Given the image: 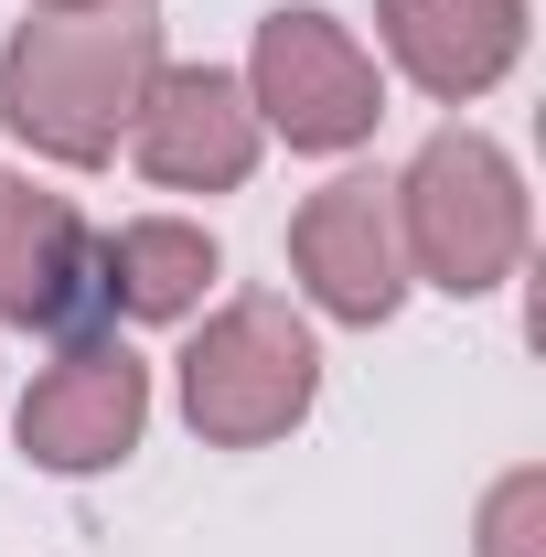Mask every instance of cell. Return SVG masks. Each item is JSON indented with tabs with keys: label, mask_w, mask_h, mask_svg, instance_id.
<instances>
[{
	"label": "cell",
	"mask_w": 546,
	"mask_h": 557,
	"mask_svg": "<svg viewBox=\"0 0 546 557\" xmlns=\"http://www.w3.org/2000/svg\"><path fill=\"white\" fill-rule=\"evenodd\" d=\"M161 75V11L150 0H97V11H44L0 44V119L22 150L97 172L129 150V119Z\"/></svg>",
	"instance_id": "obj_1"
},
{
	"label": "cell",
	"mask_w": 546,
	"mask_h": 557,
	"mask_svg": "<svg viewBox=\"0 0 546 557\" xmlns=\"http://www.w3.org/2000/svg\"><path fill=\"white\" fill-rule=\"evenodd\" d=\"M397 205V247H408V278L450 289V300H482L525 269V172L504 161V139L482 129H439L408 172L386 183Z\"/></svg>",
	"instance_id": "obj_2"
},
{
	"label": "cell",
	"mask_w": 546,
	"mask_h": 557,
	"mask_svg": "<svg viewBox=\"0 0 546 557\" xmlns=\"http://www.w3.org/2000/svg\"><path fill=\"white\" fill-rule=\"evenodd\" d=\"M172 386H183V418L204 450H269L322 397V344L278 289H247L194 322V344L172 354Z\"/></svg>",
	"instance_id": "obj_3"
},
{
	"label": "cell",
	"mask_w": 546,
	"mask_h": 557,
	"mask_svg": "<svg viewBox=\"0 0 546 557\" xmlns=\"http://www.w3.org/2000/svg\"><path fill=\"white\" fill-rule=\"evenodd\" d=\"M247 108L258 129H278L289 150H353L386 119V86H375V54L343 33L333 11H269L258 22V54H247Z\"/></svg>",
	"instance_id": "obj_4"
},
{
	"label": "cell",
	"mask_w": 546,
	"mask_h": 557,
	"mask_svg": "<svg viewBox=\"0 0 546 557\" xmlns=\"http://www.w3.org/2000/svg\"><path fill=\"white\" fill-rule=\"evenodd\" d=\"M139 429H150V364H139L129 344H108V333L65 344L33 386H22V408H11L22 461H33V472H65V483L129 461Z\"/></svg>",
	"instance_id": "obj_5"
},
{
	"label": "cell",
	"mask_w": 546,
	"mask_h": 557,
	"mask_svg": "<svg viewBox=\"0 0 546 557\" xmlns=\"http://www.w3.org/2000/svg\"><path fill=\"white\" fill-rule=\"evenodd\" d=\"M289 269H300V300H311L322 322H353V333L397 322V300H408V247H397L386 183H375V172L322 183L311 205L289 214Z\"/></svg>",
	"instance_id": "obj_6"
},
{
	"label": "cell",
	"mask_w": 546,
	"mask_h": 557,
	"mask_svg": "<svg viewBox=\"0 0 546 557\" xmlns=\"http://www.w3.org/2000/svg\"><path fill=\"white\" fill-rule=\"evenodd\" d=\"M258 150H269V129L247 108V75L225 65H161L129 119V161L161 194H236L258 172Z\"/></svg>",
	"instance_id": "obj_7"
},
{
	"label": "cell",
	"mask_w": 546,
	"mask_h": 557,
	"mask_svg": "<svg viewBox=\"0 0 546 557\" xmlns=\"http://www.w3.org/2000/svg\"><path fill=\"white\" fill-rule=\"evenodd\" d=\"M86 300H97V236H86V214L0 161V322L65 333Z\"/></svg>",
	"instance_id": "obj_8"
},
{
	"label": "cell",
	"mask_w": 546,
	"mask_h": 557,
	"mask_svg": "<svg viewBox=\"0 0 546 557\" xmlns=\"http://www.w3.org/2000/svg\"><path fill=\"white\" fill-rule=\"evenodd\" d=\"M525 0H375V33H386V54L408 65L418 97H439V108H472L482 86H504L514 54H525Z\"/></svg>",
	"instance_id": "obj_9"
},
{
	"label": "cell",
	"mask_w": 546,
	"mask_h": 557,
	"mask_svg": "<svg viewBox=\"0 0 546 557\" xmlns=\"http://www.w3.org/2000/svg\"><path fill=\"white\" fill-rule=\"evenodd\" d=\"M214 278H225V258H214L204 225H183V214H139V225H119L97 247V300L119 322H194Z\"/></svg>",
	"instance_id": "obj_10"
},
{
	"label": "cell",
	"mask_w": 546,
	"mask_h": 557,
	"mask_svg": "<svg viewBox=\"0 0 546 557\" xmlns=\"http://www.w3.org/2000/svg\"><path fill=\"white\" fill-rule=\"evenodd\" d=\"M472 557H546V472H536V461H514L504 483L482 493Z\"/></svg>",
	"instance_id": "obj_11"
},
{
	"label": "cell",
	"mask_w": 546,
	"mask_h": 557,
	"mask_svg": "<svg viewBox=\"0 0 546 557\" xmlns=\"http://www.w3.org/2000/svg\"><path fill=\"white\" fill-rule=\"evenodd\" d=\"M44 11H97V0H44Z\"/></svg>",
	"instance_id": "obj_12"
}]
</instances>
